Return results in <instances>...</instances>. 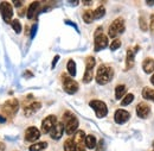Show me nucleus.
I'll use <instances>...</instances> for the list:
<instances>
[{"label": "nucleus", "mask_w": 154, "mask_h": 151, "mask_svg": "<svg viewBox=\"0 0 154 151\" xmlns=\"http://www.w3.org/2000/svg\"><path fill=\"white\" fill-rule=\"evenodd\" d=\"M114 76V70L112 67L109 66H106V64H102L98 67L96 73V81L97 83L100 85H106L108 83Z\"/></svg>", "instance_id": "nucleus-1"}, {"label": "nucleus", "mask_w": 154, "mask_h": 151, "mask_svg": "<svg viewBox=\"0 0 154 151\" xmlns=\"http://www.w3.org/2000/svg\"><path fill=\"white\" fill-rule=\"evenodd\" d=\"M63 125H64L65 132L68 134H72L78 127V119L72 113L66 112L63 115Z\"/></svg>", "instance_id": "nucleus-2"}, {"label": "nucleus", "mask_w": 154, "mask_h": 151, "mask_svg": "<svg viewBox=\"0 0 154 151\" xmlns=\"http://www.w3.org/2000/svg\"><path fill=\"white\" fill-rule=\"evenodd\" d=\"M123 31H125V20L122 18H117L112 23L109 31H108V35L110 37L115 38L119 35H121Z\"/></svg>", "instance_id": "nucleus-3"}, {"label": "nucleus", "mask_w": 154, "mask_h": 151, "mask_svg": "<svg viewBox=\"0 0 154 151\" xmlns=\"http://www.w3.org/2000/svg\"><path fill=\"white\" fill-rule=\"evenodd\" d=\"M89 106L95 111L97 118H104L107 113H108V108H107V105L103 102V101H100V100H93L89 102Z\"/></svg>", "instance_id": "nucleus-4"}, {"label": "nucleus", "mask_w": 154, "mask_h": 151, "mask_svg": "<svg viewBox=\"0 0 154 151\" xmlns=\"http://www.w3.org/2000/svg\"><path fill=\"white\" fill-rule=\"evenodd\" d=\"M62 80H63V88L68 94H74L78 91V83L70 76L64 74L62 76Z\"/></svg>", "instance_id": "nucleus-5"}, {"label": "nucleus", "mask_w": 154, "mask_h": 151, "mask_svg": "<svg viewBox=\"0 0 154 151\" xmlns=\"http://www.w3.org/2000/svg\"><path fill=\"white\" fill-rule=\"evenodd\" d=\"M85 73L83 76V81L85 83H89L93 80V74H94V67H95V58L93 56L87 57L85 59Z\"/></svg>", "instance_id": "nucleus-6"}, {"label": "nucleus", "mask_w": 154, "mask_h": 151, "mask_svg": "<svg viewBox=\"0 0 154 151\" xmlns=\"http://www.w3.org/2000/svg\"><path fill=\"white\" fill-rule=\"evenodd\" d=\"M0 12H1V16H2L4 21L11 23L12 17H13V7L11 6L10 2H7V1L0 2Z\"/></svg>", "instance_id": "nucleus-7"}, {"label": "nucleus", "mask_w": 154, "mask_h": 151, "mask_svg": "<svg viewBox=\"0 0 154 151\" xmlns=\"http://www.w3.org/2000/svg\"><path fill=\"white\" fill-rule=\"evenodd\" d=\"M18 108H19V104H18V101H17L16 99L6 101V102L4 104V106H2V111L5 112V114H6L8 118H12L14 114L17 113Z\"/></svg>", "instance_id": "nucleus-8"}, {"label": "nucleus", "mask_w": 154, "mask_h": 151, "mask_svg": "<svg viewBox=\"0 0 154 151\" xmlns=\"http://www.w3.org/2000/svg\"><path fill=\"white\" fill-rule=\"evenodd\" d=\"M57 124V118L55 115H49L46 117L43 121H42V132L49 133L51 132V130L55 127V125Z\"/></svg>", "instance_id": "nucleus-9"}, {"label": "nucleus", "mask_w": 154, "mask_h": 151, "mask_svg": "<svg viewBox=\"0 0 154 151\" xmlns=\"http://www.w3.org/2000/svg\"><path fill=\"white\" fill-rule=\"evenodd\" d=\"M107 47H108V37L103 35L102 32H98L97 30L96 35H95V51L103 50Z\"/></svg>", "instance_id": "nucleus-10"}, {"label": "nucleus", "mask_w": 154, "mask_h": 151, "mask_svg": "<svg viewBox=\"0 0 154 151\" xmlns=\"http://www.w3.org/2000/svg\"><path fill=\"white\" fill-rule=\"evenodd\" d=\"M149 113H151V107L146 102H141L136 106V114H137L139 118L146 119V118H148Z\"/></svg>", "instance_id": "nucleus-11"}, {"label": "nucleus", "mask_w": 154, "mask_h": 151, "mask_svg": "<svg viewBox=\"0 0 154 151\" xmlns=\"http://www.w3.org/2000/svg\"><path fill=\"white\" fill-rule=\"evenodd\" d=\"M39 137H40V131L35 126L29 127L25 132V140L26 142H35V140L38 139Z\"/></svg>", "instance_id": "nucleus-12"}, {"label": "nucleus", "mask_w": 154, "mask_h": 151, "mask_svg": "<svg viewBox=\"0 0 154 151\" xmlns=\"http://www.w3.org/2000/svg\"><path fill=\"white\" fill-rule=\"evenodd\" d=\"M131 118V114L126 110H117L114 115V119L117 124H125Z\"/></svg>", "instance_id": "nucleus-13"}, {"label": "nucleus", "mask_w": 154, "mask_h": 151, "mask_svg": "<svg viewBox=\"0 0 154 151\" xmlns=\"http://www.w3.org/2000/svg\"><path fill=\"white\" fill-rule=\"evenodd\" d=\"M139 50V47H135L134 49H128L127 50V57H126V69H131L134 66L135 53Z\"/></svg>", "instance_id": "nucleus-14"}, {"label": "nucleus", "mask_w": 154, "mask_h": 151, "mask_svg": "<svg viewBox=\"0 0 154 151\" xmlns=\"http://www.w3.org/2000/svg\"><path fill=\"white\" fill-rule=\"evenodd\" d=\"M63 131H64V125H63V123H57L56 125H55V127L51 130V132H50V136H51V138L52 139H59L62 136H63Z\"/></svg>", "instance_id": "nucleus-15"}, {"label": "nucleus", "mask_w": 154, "mask_h": 151, "mask_svg": "<svg viewBox=\"0 0 154 151\" xmlns=\"http://www.w3.org/2000/svg\"><path fill=\"white\" fill-rule=\"evenodd\" d=\"M39 10H40V2H39V1L32 2V4L29 6V10H27V18L29 19L35 18V17L38 14Z\"/></svg>", "instance_id": "nucleus-16"}, {"label": "nucleus", "mask_w": 154, "mask_h": 151, "mask_svg": "<svg viewBox=\"0 0 154 151\" xmlns=\"http://www.w3.org/2000/svg\"><path fill=\"white\" fill-rule=\"evenodd\" d=\"M42 107V104L38 102V101H35V102H30L29 105L25 106V115H31L35 112H37L39 108Z\"/></svg>", "instance_id": "nucleus-17"}, {"label": "nucleus", "mask_w": 154, "mask_h": 151, "mask_svg": "<svg viewBox=\"0 0 154 151\" xmlns=\"http://www.w3.org/2000/svg\"><path fill=\"white\" fill-rule=\"evenodd\" d=\"M142 68H143L145 73H147V74L153 73L154 72V59L153 58L147 57V58L142 62Z\"/></svg>", "instance_id": "nucleus-18"}, {"label": "nucleus", "mask_w": 154, "mask_h": 151, "mask_svg": "<svg viewBox=\"0 0 154 151\" xmlns=\"http://www.w3.org/2000/svg\"><path fill=\"white\" fill-rule=\"evenodd\" d=\"M84 144H85V146L88 149H94L97 144V140L96 138H95V136H93V134L87 136L85 137V140H84Z\"/></svg>", "instance_id": "nucleus-19"}, {"label": "nucleus", "mask_w": 154, "mask_h": 151, "mask_svg": "<svg viewBox=\"0 0 154 151\" xmlns=\"http://www.w3.org/2000/svg\"><path fill=\"white\" fill-rule=\"evenodd\" d=\"M142 96H143L146 100L154 101V89L149 88V87H145V88L142 89Z\"/></svg>", "instance_id": "nucleus-20"}, {"label": "nucleus", "mask_w": 154, "mask_h": 151, "mask_svg": "<svg viewBox=\"0 0 154 151\" xmlns=\"http://www.w3.org/2000/svg\"><path fill=\"white\" fill-rule=\"evenodd\" d=\"M104 14H106V8L103 6H98L95 11H93L94 20L95 19H101L102 17H104Z\"/></svg>", "instance_id": "nucleus-21"}, {"label": "nucleus", "mask_w": 154, "mask_h": 151, "mask_svg": "<svg viewBox=\"0 0 154 151\" xmlns=\"http://www.w3.org/2000/svg\"><path fill=\"white\" fill-rule=\"evenodd\" d=\"M66 68H68L69 75H70V76L76 75V63H75V61H74V59H69V61H68Z\"/></svg>", "instance_id": "nucleus-22"}, {"label": "nucleus", "mask_w": 154, "mask_h": 151, "mask_svg": "<svg viewBox=\"0 0 154 151\" xmlns=\"http://www.w3.org/2000/svg\"><path fill=\"white\" fill-rule=\"evenodd\" d=\"M64 150L65 151H76V144L74 142V139L69 138L65 140L64 143Z\"/></svg>", "instance_id": "nucleus-23"}, {"label": "nucleus", "mask_w": 154, "mask_h": 151, "mask_svg": "<svg viewBox=\"0 0 154 151\" xmlns=\"http://www.w3.org/2000/svg\"><path fill=\"white\" fill-rule=\"evenodd\" d=\"M126 93V86L125 85H119L115 88V98L117 100H120Z\"/></svg>", "instance_id": "nucleus-24"}, {"label": "nucleus", "mask_w": 154, "mask_h": 151, "mask_svg": "<svg viewBox=\"0 0 154 151\" xmlns=\"http://www.w3.org/2000/svg\"><path fill=\"white\" fill-rule=\"evenodd\" d=\"M46 146H48V143H45V142H39V143H36V144H32V145L30 146V151L44 150Z\"/></svg>", "instance_id": "nucleus-25"}, {"label": "nucleus", "mask_w": 154, "mask_h": 151, "mask_svg": "<svg viewBox=\"0 0 154 151\" xmlns=\"http://www.w3.org/2000/svg\"><path fill=\"white\" fill-rule=\"evenodd\" d=\"M83 20L85 21V23H91L93 20H94V16H93V11H90V10H88V11H85L84 13H83Z\"/></svg>", "instance_id": "nucleus-26"}, {"label": "nucleus", "mask_w": 154, "mask_h": 151, "mask_svg": "<svg viewBox=\"0 0 154 151\" xmlns=\"http://www.w3.org/2000/svg\"><path fill=\"white\" fill-rule=\"evenodd\" d=\"M133 100H134V95H133V94H127L125 98H123V100H122L121 105H122V106H127V105H129V104H131Z\"/></svg>", "instance_id": "nucleus-27"}, {"label": "nucleus", "mask_w": 154, "mask_h": 151, "mask_svg": "<svg viewBox=\"0 0 154 151\" xmlns=\"http://www.w3.org/2000/svg\"><path fill=\"white\" fill-rule=\"evenodd\" d=\"M12 27H13V30H14L17 34H20V32H21V25H20V21L18 19H14V20L12 21Z\"/></svg>", "instance_id": "nucleus-28"}, {"label": "nucleus", "mask_w": 154, "mask_h": 151, "mask_svg": "<svg viewBox=\"0 0 154 151\" xmlns=\"http://www.w3.org/2000/svg\"><path fill=\"white\" fill-rule=\"evenodd\" d=\"M120 47H121V40H120V39H115V40L110 44V50L114 51V50H116V49H119Z\"/></svg>", "instance_id": "nucleus-29"}, {"label": "nucleus", "mask_w": 154, "mask_h": 151, "mask_svg": "<svg viewBox=\"0 0 154 151\" xmlns=\"http://www.w3.org/2000/svg\"><path fill=\"white\" fill-rule=\"evenodd\" d=\"M37 29H38L37 24L32 25V27H31V34H30V36H31V38H35V36H36V34H37Z\"/></svg>", "instance_id": "nucleus-30"}, {"label": "nucleus", "mask_w": 154, "mask_h": 151, "mask_svg": "<svg viewBox=\"0 0 154 151\" xmlns=\"http://www.w3.org/2000/svg\"><path fill=\"white\" fill-rule=\"evenodd\" d=\"M96 151H104V140L103 139H101L98 142V146H97Z\"/></svg>", "instance_id": "nucleus-31"}, {"label": "nucleus", "mask_w": 154, "mask_h": 151, "mask_svg": "<svg viewBox=\"0 0 154 151\" xmlns=\"http://www.w3.org/2000/svg\"><path fill=\"white\" fill-rule=\"evenodd\" d=\"M140 21H141V29L142 30H147V25H146V23H145V20H143V18H140Z\"/></svg>", "instance_id": "nucleus-32"}, {"label": "nucleus", "mask_w": 154, "mask_h": 151, "mask_svg": "<svg viewBox=\"0 0 154 151\" xmlns=\"http://www.w3.org/2000/svg\"><path fill=\"white\" fill-rule=\"evenodd\" d=\"M58 59H59V56L57 55V56L54 58V61H52V68H55V67H56V63L58 62Z\"/></svg>", "instance_id": "nucleus-33"}, {"label": "nucleus", "mask_w": 154, "mask_h": 151, "mask_svg": "<svg viewBox=\"0 0 154 151\" xmlns=\"http://www.w3.org/2000/svg\"><path fill=\"white\" fill-rule=\"evenodd\" d=\"M151 27L154 31V16H152V19H151Z\"/></svg>", "instance_id": "nucleus-34"}, {"label": "nucleus", "mask_w": 154, "mask_h": 151, "mask_svg": "<svg viewBox=\"0 0 154 151\" xmlns=\"http://www.w3.org/2000/svg\"><path fill=\"white\" fill-rule=\"evenodd\" d=\"M5 121H6V118L2 117V115H0V124H2V123H5Z\"/></svg>", "instance_id": "nucleus-35"}, {"label": "nucleus", "mask_w": 154, "mask_h": 151, "mask_svg": "<svg viewBox=\"0 0 154 151\" xmlns=\"http://www.w3.org/2000/svg\"><path fill=\"white\" fill-rule=\"evenodd\" d=\"M69 4H70V5H74V6H76L77 4H78V1H69Z\"/></svg>", "instance_id": "nucleus-36"}, {"label": "nucleus", "mask_w": 154, "mask_h": 151, "mask_svg": "<svg viewBox=\"0 0 154 151\" xmlns=\"http://www.w3.org/2000/svg\"><path fill=\"white\" fill-rule=\"evenodd\" d=\"M5 149V145H4V143H0V151H4Z\"/></svg>", "instance_id": "nucleus-37"}, {"label": "nucleus", "mask_w": 154, "mask_h": 151, "mask_svg": "<svg viewBox=\"0 0 154 151\" xmlns=\"http://www.w3.org/2000/svg\"><path fill=\"white\" fill-rule=\"evenodd\" d=\"M21 4H23V2H20V1H14V5H16V6H21Z\"/></svg>", "instance_id": "nucleus-38"}, {"label": "nucleus", "mask_w": 154, "mask_h": 151, "mask_svg": "<svg viewBox=\"0 0 154 151\" xmlns=\"http://www.w3.org/2000/svg\"><path fill=\"white\" fill-rule=\"evenodd\" d=\"M84 5H91V1H83Z\"/></svg>", "instance_id": "nucleus-39"}, {"label": "nucleus", "mask_w": 154, "mask_h": 151, "mask_svg": "<svg viewBox=\"0 0 154 151\" xmlns=\"http://www.w3.org/2000/svg\"><path fill=\"white\" fill-rule=\"evenodd\" d=\"M146 4H147V5H151V6H152V5H154V1H147Z\"/></svg>", "instance_id": "nucleus-40"}, {"label": "nucleus", "mask_w": 154, "mask_h": 151, "mask_svg": "<svg viewBox=\"0 0 154 151\" xmlns=\"http://www.w3.org/2000/svg\"><path fill=\"white\" fill-rule=\"evenodd\" d=\"M151 82L153 83V86H154V74L152 75V77H151Z\"/></svg>", "instance_id": "nucleus-41"}]
</instances>
